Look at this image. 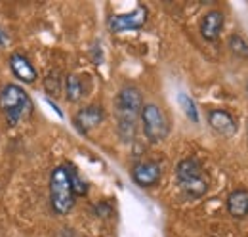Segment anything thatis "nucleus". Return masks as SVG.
I'll use <instances>...</instances> for the list:
<instances>
[{
  "instance_id": "1",
  "label": "nucleus",
  "mask_w": 248,
  "mask_h": 237,
  "mask_svg": "<svg viewBox=\"0 0 248 237\" xmlns=\"http://www.w3.org/2000/svg\"><path fill=\"white\" fill-rule=\"evenodd\" d=\"M143 109V96L140 88L126 85L119 90L115 98V115H117V130L123 142H134L138 134V122Z\"/></svg>"
},
{
  "instance_id": "14",
  "label": "nucleus",
  "mask_w": 248,
  "mask_h": 237,
  "mask_svg": "<svg viewBox=\"0 0 248 237\" xmlns=\"http://www.w3.org/2000/svg\"><path fill=\"white\" fill-rule=\"evenodd\" d=\"M67 169V174H69V182H71V187H73V193L75 197H84L88 193V184L80 178V174L77 172V169L73 165H65Z\"/></svg>"
},
{
  "instance_id": "19",
  "label": "nucleus",
  "mask_w": 248,
  "mask_h": 237,
  "mask_svg": "<svg viewBox=\"0 0 248 237\" xmlns=\"http://www.w3.org/2000/svg\"><path fill=\"white\" fill-rule=\"evenodd\" d=\"M247 90H248V83H247Z\"/></svg>"
},
{
  "instance_id": "12",
  "label": "nucleus",
  "mask_w": 248,
  "mask_h": 237,
  "mask_svg": "<svg viewBox=\"0 0 248 237\" xmlns=\"http://www.w3.org/2000/svg\"><path fill=\"white\" fill-rule=\"evenodd\" d=\"M227 212L233 218H247L248 216V191L247 189H235L227 197Z\"/></svg>"
},
{
  "instance_id": "16",
  "label": "nucleus",
  "mask_w": 248,
  "mask_h": 237,
  "mask_svg": "<svg viewBox=\"0 0 248 237\" xmlns=\"http://www.w3.org/2000/svg\"><path fill=\"white\" fill-rule=\"evenodd\" d=\"M178 102H180V105H182V109L186 111V115L193 122H199V113H197V105H195V102L187 96V94H180V98H178Z\"/></svg>"
},
{
  "instance_id": "15",
  "label": "nucleus",
  "mask_w": 248,
  "mask_h": 237,
  "mask_svg": "<svg viewBox=\"0 0 248 237\" xmlns=\"http://www.w3.org/2000/svg\"><path fill=\"white\" fill-rule=\"evenodd\" d=\"M229 50H231L233 56H237L239 59H248V42L239 33H233L229 36Z\"/></svg>"
},
{
  "instance_id": "10",
  "label": "nucleus",
  "mask_w": 248,
  "mask_h": 237,
  "mask_svg": "<svg viewBox=\"0 0 248 237\" xmlns=\"http://www.w3.org/2000/svg\"><path fill=\"white\" fill-rule=\"evenodd\" d=\"M208 124L219 136L231 138L237 134V120L225 109H210L208 111Z\"/></svg>"
},
{
  "instance_id": "7",
  "label": "nucleus",
  "mask_w": 248,
  "mask_h": 237,
  "mask_svg": "<svg viewBox=\"0 0 248 237\" xmlns=\"http://www.w3.org/2000/svg\"><path fill=\"white\" fill-rule=\"evenodd\" d=\"M162 178V169L156 161H140L132 169V180L140 187H155Z\"/></svg>"
},
{
  "instance_id": "6",
  "label": "nucleus",
  "mask_w": 248,
  "mask_h": 237,
  "mask_svg": "<svg viewBox=\"0 0 248 237\" xmlns=\"http://www.w3.org/2000/svg\"><path fill=\"white\" fill-rule=\"evenodd\" d=\"M149 10L145 6H136L132 12L126 14H117L109 19V29L113 33H124V31H138L147 23Z\"/></svg>"
},
{
  "instance_id": "2",
  "label": "nucleus",
  "mask_w": 248,
  "mask_h": 237,
  "mask_svg": "<svg viewBox=\"0 0 248 237\" xmlns=\"http://www.w3.org/2000/svg\"><path fill=\"white\" fill-rule=\"evenodd\" d=\"M0 111L10 126H17L32 115L34 103L19 85H6L0 90Z\"/></svg>"
},
{
  "instance_id": "9",
  "label": "nucleus",
  "mask_w": 248,
  "mask_h": 237,
  "mask_svg": "<svg viewBox=\"0 0 248 237\" xmlns=\"http://www.w3.org/2000/svg\"><path fill=\"white\" fill-rule=\"evenodd\" d=\"M8 65H10L12 73H14V77L19 79L25 85H32L38 79V71L31 63V59L27 56H23V54H19V52H14L8 58Z\"/></svg>"
},
{
  "instance_id": "8",
  "label": "nucleus",
  "mask_w": 248,
  "mask_h": 237,
  "mask_svg": "<svg viewBox=\"0 0 248 237\" xmlns=\"http://www.w3.org/2000/svg\"><path fill=\"white\" fill-rule=\"evenodd\" d=\"M105 118V111L101 105H86L82 109L77 111V115L73 118L75 126L82 132V134H88L90 130L97 128Z\"/></svg>"
},
{
  "instance_id": "11",
  "label": "nucleus",
  "mask_w": 248,
  "mask_h": 237,
  "mask_svg": "<svg viewBox=\"0 0 248 237\" xmlns=\"http://www.w3.org/2000/svg\"><path fill=\"white\" fill-rule=\"evenodd\" d=\"M223 23H225V16L221 10H210L202 16L201 21V36L208 42H214L219 38L221 31H223Z\"/></svg>"
},
{
  "instance_id": "17",
  "label": "nucleus",
  "mask_w": 248,
  "mask_h": 237,
  "mask_svg": "<svg viewBox=\"0 0 248 237\" xmlns=\"http://www.w3.org/2000/svg\"><path fill=\"white\" fill-rule=\"evenodd\" d=\"M44 88L50 96H58L62 92V79L58 73H50L48 79H44Z\"/></svg>"
},
{
  "instance_id": "18",
  "label": "nucleus",
  "mask_w": 248,
  "mask_h": 237,
  "mask_svg": "<svg viewBox=\"0 0 248 237\" xmlns=\"http://www.w3.org/2000/svg\"><path fill=\"white\" fill-rule=\"evenodd\" d=\"M8 40H10V36H8V33H6V31H2V29H0V46H4V44H6Z\"/></svg>"
},
{
  "instance_id": "13",
  "label": "nucleus",
  "mask_w": 248,
  "mask_h": 237,
  "mask_svg": "<svg viewBox=\"0 0 248 237\" xmlns=\"http://www.w3.org/2000/svg\"><path fill=\"white\" fill-rule=\"evenodd\" d=\"M82 96H84V86H82L80 77L67 75V79H65V98H67V102L77 103Z\"/></svg>"
},
{
  "instance_id": "3",
  "label": "nucleus",
  "mask_w": 248,
  "mask_h": 237,
  "mask_svg": "<svg viewBox=\"0 0 248 237\" xmlns=\"http://www.w3.org/2000/svg\"><path fill=\"white\" fill-rule=\"evenodd\" d=\"M176 180L182 193L189 199H201L208 191V178L199 159L186 157L176 165Z\"/></svg>"
},
{
  "instance_id": "5",
  "label": "nucleus",
  "mask_w": 248,
  "mask_h": 237,
  "mask_svg": "<svg viewBox=\"0 0 248 237\" xmlns=\"http://www.w3.org/2000/svg\"><path fill=\"white\" fill-rule=\"evenodd\" d=\"M140 120L143 126V134L151 144H160L162 140H166L170 132V124H168L166 115L156 103H143Z\"/></svg>"
},
{
  "instance_id": "4",
  "label": "nucleus",
  "mask_w": 248,
  "mask_h": 237,
  "mask_svg": "<svg viewBox=\"0 0 248 237\" xmlns=\"http://www.w3.org/2000/svg\"><path fill=\"white\" fill-rule=\"evenodd\" d=\"M75 203L77 197L73 193L67 169L65 165H60L50 172V207L56 214L65 216L75 208Z\"/></svg>"
}]
</instances>
